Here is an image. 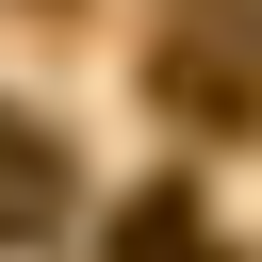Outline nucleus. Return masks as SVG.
Instances as JSON below:
<instances>
[{"label":"nucleus","mask_w":262,"mask_h":262,"mask_svg":"<svg viewBox=\"0 0 262 262\" xmlns=\"http://www.w3.org/2000/svg\"><path fill=\"white\" fill-rule=\"evenodd\" d=\"M147 82H164L180 131H262V0H180Z\"/></svg>","instance_id":"nucleus-1"},{"label":"nucleus","mask_w":262,"mask_h":262,"mask_svg":"<svg viewBox=\"0 0 262 262\" xmlns=\"http://www.w3.org/2000/svg\"><path fill=\"white\" fill-rule=\"evenodd\" d=\"M49 213H66V147H49L33 115H0V246H33Z\"/></svg>","instance_id":"nucleus-2"},{"label":"nucleus","mask_w":262,"mask_h":262,"mask_svg":"<svg viewBox=\"0 0 262 262\" xmlns=\"http://www.w3.org/2000/svg\"><path fill=\"white\" fill-rule=\"evenodd\" d=\"M115 262H213L196 196H131V213H115Z\"/></svg>","instance_id":"nucleus-3"}]
</instances>
